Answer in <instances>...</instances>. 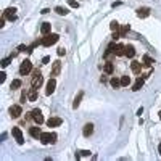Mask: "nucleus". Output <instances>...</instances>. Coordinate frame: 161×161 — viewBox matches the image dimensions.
I'll return each instance as SVG.
<instances>
[{
  "label": "nucleus",
  "mask_w": 161,
  "mask_h": 161,
  "mask_svg": "<svg viewBox=\"0 0 161 161\" xmlns=\"http://www.w3.org/2000/svg\"><path fill=\"white\" fill-rule=\"evenodd\" d=\"M40 142H42L44 145L55 144L56 142V134L55 132H42V135H40Z\"/></svg>",
  "instance_id": "1"
},
{
  "label": "nucleus",
  "mask_w": 161,
  "mask_h": 161,
  "mask_svg": "<svg viewBox=\"0 0 161 161\" xmlns=\"http://www.w3.org/2000/svg\"><path fill=\"white\" fill-rule=\"evenodd\" d=\"M60 40V35L58 34H47L45 37L42 39V45L44 47H50L53 44H56Z\"/></svg>",
  "instance_id": "2"
},
{
  "label": "nucleus",
  "mask_w": 161,
  "mask_h": 161,
  "mask_svg": "<svg viewBox=\"0 0 161 161\" xmlns=\"http://www.w3.org/2000/svg\"><path fill=\"white\" fill-rule=\"evenodd\" d=\"M31 71H32V63L29 60H24L21 63V66H19V74H21V76H26V74H29Z\"/></svg>",
  "instance_id": "3"
},
{
  "label": "nucleus",
  "mask_w": 161,
  "mask_h": 161,
  "mask_svg": "<svg viewBox=\"0 0 161 161\" xmlns=\"http://www.w3.org/2000/svg\"><path fill=\"white\" fill-rule=\"evenodd\" d=\"M42 82H44V77H42V74H40V71H34V77H32V87L39 89L40 85H42Z\"/></svg>",
  "instance_id": "4"
},
{
  "label": "nucleus",
  "mask_w": 161,
  "mask_h": 161,
  "mask_svg": "<svg viewBox=\"0 0 161 161\" xmlns=\"http://www.w3.org/2000/svg\"><path fill=\"white\" fill-rule=\"evenodd\" d=\"M11 134H13V137L16 139V142H18L19 145L24 144V137H23V132H21V129H19V127H13Z\"/></svg>",
  "instance_id": "5"
},
{
  "label": "nucleus",
  "mask_w": 161,
  "mask_h": 161,
  "mask_svg": "<svg viewBox=\"0 0 161 161\" xmlns=\"http://www.w3.org/2000/svg\"><path fill=\"white\" fill-rule=\"evenodd\" d=\"M16 8H7V10L3 11V16L7 18V19H10V21H15L16 19Z\"/></svg>",
  "instance_id": "6"
},
{
  "label": "nucleus",
  "mask_w": 161,
  "mask_h": 161,
  "mask_svg": "<svg viewBox=\"0 0 161 161\" xmlns=\"http://www.w3.org/2000/svg\"><path fill=\"white\" fill-rule=\"evenodd\" d=\"M32 119H34L35 123H37L39 126H40V124L44 123V116H42V111H40V110H34V111H32Z\"/></svg>",
  "instance_id": "7"
},
{
  "label": "nucleus",
  "mask_w": 161,
  "mask_h": 161,
  "mask_svg": "<svg viewBox=\"0 0 161 161\" xmlns=\"http://www.w3.org/2000/svg\"><path fill=\"white\" fill-rule=\"evenodd\" d=\"M60 71H61V61L60 60H56V61H53V66H52V77H55V76H58L60 74Z\"/></svg>",
  "instance_id": "8"
},
{
  "label": "nucleus",
  "mask_w": 161,
  "mask_h": 161,
  "mask_svg": "<svg viewBox=\"0 0 161 161\" xmlns=\"http://www.w3.org/2000/svg\"><path fill=\"white\" fill-rule=\"evenodd\" d=\"M55 87H56V80L52 77V79L47 82V90H45V94H47V95H52L53 92H55Z\"/></svg>",
  "instance_id": "9"
},
{
  "label": "nucleus",
  "mask_w": 161,
  "mask_h": 161,
  "mask_svg": "<svg viewBox=\"0 0 161 161\" xmlns=\"http://www.w3.org/2000/svg\"><path fill=\"white\" fill-rule=\"evenodd\" d=\"M21 113H23V110H21V106H19V105H13V106H10V115L13 116V118H18V116H21Z\"/></svg>",
  "instance_id": "10"
},
{
  "label": "nucleus",
  "mask_w": 161,
  "mask_h": 161,
  "mask_svg": "<svg viewBox=\"0 0 161 161\" xmlns=\"http://www.w3.org/2000/svg\"><path fill=\"white\" fill-rule=\"evenodd\" d=\"M61 118H50L49 121H47V126L49 127H58V126H61Z\"/></svg>",
  "instance_id": "11"
},
{
  "label": "nucleus",
  "mask_w": 161,
  "mask_h": 161,
  "mask_svg": "<svg viewBox=\"0 0 161 161\" xmlns=\"http://www.w3.org/2000/svg\"><path fill=\"white\" fill-rule=\"evenodd\" d=\"M82 134H84V137H90L92 134H94V124H85L84 129H82Z\"/></svg>",
  "instance_id": "12"
},
{
  "label": "nucleus",
  "mask_w": 161,
  "mask_h": 161,
  "mask_svg": "<svg viewBox=\"0 0 161 161\" xmlns=\"http://www.w3.org/2000/svg\"><path fill=\"white\" fill-rule=\"evenodd\" d=\"M113 53H115L116 56L126 55V47H124V45H119V44H116V47H115V50H113Z\"/></svg>",
  "instance_id": "13"
},
{
  "label": "nucleus",
  "mask_w": 161,
  "mask_h": 161,
  "mask_svg": "<svg viewBox=\"0 0 161 161\" xmlns=\"http://www.w3.org/2000/svg\"><path fill=\"white\" fill-rule=\"evenodd\" d=\"M144 84H145V79H144V77H139V79L135 80V84L132 85V90H134V92L140 90V89L144 87Z\"/></svg>",
  "instance_id": "14"
},
{
  "label": "nucleus",
  "mask_w": 161,
  "mask_h": 161,
  "mask_svg": "<svg viewBox=\"0 0 161 161\" xmlns=\"http://www.w3.org/2000/svg\"><path fill=\"white\" fill-rule=\"evenodd\" d=\"M148 15H150V8H147V7H142L137 10V16L139 18H147Z\"/></svg>",
  "instance_id": "15"
},
{
  "label": "nucleus",
  "mask_w": 161,
  "mask_h": 161,
  "mask_svg": "<svg viewBox=\"0 0 161 161\" xmlns=\"http://www.w3.org/2000/svg\"><path fill=\"white\" fill-rule=\"evenodd\" d=\"M28 100L29 102H35V100H37V89L35 87H32L31 90L28 92Z\"/></svg>",
  "instance_id": "16"
},
{
  "label": "nucleus",
  "mask_w": 161,
  "mask_h": 161,
  "mask_svg": "<svg viewBox=\"0 0 161 161\" xmlns=\"http://www.w3.org/2000/svg\"><path fill=\"white\" fill-rule=\"evenodd\" d=\"M29 134H31V137H34V139H40V135H42V132H40L39 127H31V129H29Z\"/></svg>",
  "instance_id": "17"
},
{
  "label": "nucleus",
  "mask_w": 161,
  "mask_h": 161,
  "mask_svg": "<svg viewBox=\"0 0 161 161\" xmlns=\"http://www.w3.org/2000/svg\"><path fill=\"white\" fill-rule=\"evenodd\" d=\"M130 68H132V73H140V69H142V63L140 61H132L130 63Z\"/></svg>",
  "instance_id": "18"
},
{
  "label": "nucleus",
  "mask_w": 161,
  "mask_h": 161,
  "mask_svg": "<svg viewBox=\"0 0 161 161\" xmlns=\"http://www.w3.org/2000/svg\"><path fill=\"white\" fill-rule=\"evenodd\" d=\"M82 97H84V92H79V94H77V97L74 98V103H73V108H74V110H77V106L80 105V100H82Z\"/></svg>",
  "instance_id": "19"
},
{
  "label": "nucleus",
  "mask_w": 161,
  "mask_h": 161,
  "mask_svg": "<svg viewBox=\"0 0 161 161\" xmlns=\"http://www.w3.org/2000/svg\"><path fill=\"white\" fill-rule=\"evenodd\" d=\"M50 29H52V26H50V23H44L42 26H40V32H42L44 35H47L50 32Z\"/></svg>",
  "instance_id": "20"
},
{
  "label": "nucleus",
  "mask_w": 161,
  "mask_h": 161,
  "mask_svg": "<svg viewBox=\"0 0 161 161\" xmlns=\"http://www.w3.org/2000/svg\"><path fill=\"white\" fill-rule=\"evenodd\" d=\"M134 55H135V49H134L132 45H127V47H126V56L134 58Z\"/></svg>",
  "instance_id": "21"
},
{
  "label": "nucleus",
  "mask_w": 161,
  "mask_h": 161,
  "mask_svg": "<svg viewBox=\"0 0 161 161\" xmlns=\"http://www.w3.org/2000/svg\"><path fill=\"white\" fill-rule=\"evenodd\" d=\"M80 156H90V151H89V150L77 151V153H76V160H80Z\"/></svg>",
  "instance_id": "22"
},
{
  "label": "nucleus",
  "mask_w": 161,
  "mask_h": 161,
  "mask_svg": "<svg viewBox=\"0 0 161 161\" xmlns=\"http://www.w3.org/2000/svg\"><path fill=\"white\" fill-rule=\"evenodd\" d=\"M129 84H130V77L129 76H123V77H121V85H123V87H127Z\"/></svg>",
  "instance_id": "23"
},
{
  "label": "nucleus",
  "mask_w": 161,
  "mask_h": 161,
  "mask_svg": "<svg viewBox=\"0 0 161 161\" xmlns=\"http://www.w3.org/2000/svg\"><path fill=\"white\" fill-rule=\"evenodd\" d=\"M142 60H144V65H145V66H151V65L155 63V61H153V60H151L148 55H144V58H142Z\"/></svg>",
  "instance_id": "24"
},
{
  "label": "nucleus",
  "mask_w": 161,
  "mask_h": 161,
  "mask_svg": "<svg viewBox=\"0 0 161 161\" xmlns=\"http://www.w3.org/2000/svg\"><path fill=\"white\" fill-rule=\"evenodd\" d=\"M55 11L58 15H61V16H66V15H68V10H66V8H63V7H56Z\"/></svg>",
  "instance_id": "25"
},
{
  "label": "nucleus",
  "mask_w": 161,
  "mask_h": 161,
  "mask_svg": "<svg viewBox=\"0 0 161 161\" xmlns=\"http://www.w3.org/2000/svg\"><path fill=\"white\" fill-rule=\"evenodd\" d=\"M129 26H121V28H119V34H121V37H124V35L127 34V32H129Z\"/></svg>",
  "instance_id": "26"
},
{
  "label": "nucleus",
  "mask_w": 161,
  "mask_h": 161,
  "mask_svg": "<svg viewBox=\"0 0 161 161\" xmlns=\"http://www.w3.org/2000/svg\"><path fill=\"white\" fill-rule=\"evenodd\" d=\"M110 84H111V87H115V89H118L119 85H121V80L119 79H116V77H113L111 80H110Z\"/></svg>",
  "instance_id": "27"
},
{
  "label": "nucleus",
  "mask_w": 161,
  "mask_h": 161,
  "mask_svg": "<svg viewBox=\"0 0 161 161\" xmlns=\"http://www.w3.org/2000/svg\"><path fill=\"white\" fill-rule=\"evenodd\" d=\"M10 87H11V89H19V87H21V80H19V79H15L13 82H11Z\"/></svg>",
  "instance_id": "28"
},
{
  "label": "nucleus",
  "mask_w": 161,
  "mask_h": 161,
  "mask_svg": "<svg viewBox=\"0 0 161 161\" xmlns=\"http://www.w3.org/2000/svg\"><path fill=\"white\" fill-rule=\"evenodd\" d=\"M110 28H111V31H119V23L118 21H111V24H110Z\"/></svg>",
  "instance_id": "29"
},
{
  "label": "nucleus",
  "mask_w": 161,
  "mask_h": 161,
  "mask_svg": "<svg viewBox=\"0 0 161 161\" xmlns=\"http://www.w3.org/2000/svg\"><path fill=\"white\" fill-rule=\"evenodd\" d=\"M113 69H115V68H113L111 63H106V65H105V73H106V74H111Z\"/></svg>",
  "instance_id": "30"
},
{
  "label": "nucleus",
  "mask_w": 161,
  "mask_h": 161,
  "mask_svg": "<svg viewBox=\"0 0 161 161\" xmlns=\"http://www.w3.org/2000/svg\"><path fill=\"white\" fill-rule=\"evenodd\" d=\"M68 5H69L71 8H79V3H77L76 0H68Z\"/></svg>",
  "instance_id": "31"
},
{
  "label": "nucleus",
  "mask_w": 161,
  "mask_h": 161,
  "mask_svg": "<svg viewBox=\"0 0 161 161\" xmlns=\"http://www.w3.org/2000/svg\"><path fill=\"white\" fill-rule=\"evenodd\" d=\"M10 63H11V56H10V58H5V60H2V66H3V68H7Z\"/></svg>",
  "instance_id": "32"
},
{
  "label": "nucleus",
  "mask_w": 161,
  "mask_h": 161,
  "mask_svg": "<svg viewBox=\"0 0 161 161\" xmlns=\"http://www.w3.org/2000/svg\"><path fill=\"white\" fill-rule=\"evenodd\" d=\"M56 53H58V56H63L65 53H66V50H65L63 47H60V49H58V52H56Z\"/></svg>",
  "instance_id": "33"
},
{
  "label": "nucleus",
  "mask_w": 161,
  "mask_h": 161,
  "mask_svg": "<svg viewBox=\"0 0 161 161\" xmlns=\"http://www.w3.org/2000/svg\"><path fill=\"white\" fill-rule=\"evenodd\" d=\"M18 52H28V47H26V45H19V47H18Z\"/></svg>",
  "instance_id": "34"
},
{
  "label": "nucleus",
  "mask_w": 161,
  "mask_h": 161,
  "mask_svg": "<svg viewBox=\"0 0 161 161\" xmlns=\"http://www.w3.org/2000/svg\"><path fill=\"white\" fill-rule=\"evenodd\" d=\"M5 79H7V74H5V73H0V82H5Z\"/></svg>",
  "instance_id": "35"
},
{
  "label": "nucleus",
  "mask_w": 161,
  "mask_h": 161,
  "mask_svg": "<svg viewBox=\"0 0 161 161\" xmlns=\"http://www.w3.org/2000/svg\"><path fill=\"white\" fill-rule=\"evenodd\" d=\"M49 61H50V58H49V56H44V58H42V65H47Z\"/></svg>",
  "instance_id": "36"
},
{
  "label": "nucleus",
  "mask_w": 161,
  "mask_h": 161,
  "mask_svg": "<svg viewBox=\"0 0 161 161\" xmlns=\"http://www.w3.org/2000/svg\"><path fill=\"white\" fill-rule=\"evenodd\" d=\"M5 19H7V18L2 16V19H0V28H3V26H5Z\"/></svg>",
  "instance_id": "37"
},
{
  "label": "nucleus",
  "mask_w": 161,
  "mask_h": 161,
  "mask_svg": "<svg viewBox=\"0 0 161 161\" xmlns=\"http://www.w3.org/2000/svg\"><path fill=\"white\" fill-rule=\"evenodd\" d=\"M119 5H121V2H113L111 7H113V8H116V7H119Z\"/></svg>",
  "instance_id": "38"
},
{
  "label": "nucleus",
  "mask_w": 161,
  "mask_h": 161,
  "mask_svg": "<svg viewBox=\"0 0 161 161\" xmlns=\"http://www.w3.org/2000/svg\"><path fill=\"white\" fill-rule=\"evenodd\" d=\"M142 113H144V108H139V111H137V115L142 116Z\"/></svg>",
  "instance_id": "39"
},
{
  "label": "nucleus",
  "mask_w": 161,
  "mask_h": 161,
  "mask_svg": "<svg viewBox=\"0 0 161 161\" xmlns=\"http://www.w3.org/2000/svg\"><path fill=\"white\" fill-rule=\"evenodd\" d=\"M49 11H50L49 8H44V10H42V15H47V13H49Z\"/></svg>",
  "instance_id": "40"
},
{
  "label": "nucleus",
  "mask_w": 161,
  "mask_h": 161,
  "mask_svg": "<svg viewBox=\"0 0 161 161\" xmlns=\"http://www.w3.org/2000/svg\"><path fill=\"white\" fill-rule=\"evenodd\" d=\"M158 151H160V155H161V144L158 145Z\"/></svg>",
  "instance_id": "41"
},
{
  "label": "nucleus",
  "mask_w": 161,
  "mask_h": 161,
  "mask_svg": "<svg viewBox=\"0 0 161 161\" xmlns=\"http://www.w3.org/2000/svg\"><path fill=\"white\" fill-rule=\"evenodd\" d=\"M158 115H160V119H161V111H160V113H158Z\"/></svg>",
  "instance_id": "42"
}]
</instances>
